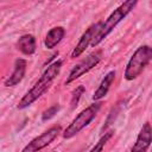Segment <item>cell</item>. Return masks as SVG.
I'll use <instances>...</instances> for the list:
<instances>
[{
  "label": "cell",
  "mask_w": 152,
  "mask_h": 152,
  "mask_svg": "<svg viewBox=\"0 0 152 152\" xmlns=\"http://www.w3.org/2000/svg\"><path fill=\"white\" fill-rule=\"evenodd\" d=\"M59 109H61V106H59L58 103L52 104L51 107H49L48 109H45V110L43 112V114H42V121H48V120L52 119V118L59 112Z\"/></svg>",
  "instance_id": "15"
},
{
  "label": "cell",
  "mask_w": 152,
  "mask_h": 152,
  "mask_svg": "<svg viewBox=\"0 0 152 152\" xmlns=\"http://www.w3.org/2000/svg\"><path fill=\"white\" fill-rule=\"evenodd\" d=\"M17 49L25 56H31L36 52V38L32 34H23L17 40Z\"/></svg>",
  "instance_id": "12"
},
{
  "label": "cell",
  "mask_w": 152,
  "mask_h": 152,
  "mask_svg": "<svg viewBox=\"0 0 152 152\" xmlns=\"http://www.w3.org/2000/svg\"><path fill=\"white\" fill-rule=\"evenodd\" d=\"M101 106H102V102L96 101V102L89 104L88 107H86L83 110H81L76 115V118L63 131L62 137L64 139H71L75 135H77L83 128H86L96 118L99 110L101 109Z\"/></svg>",
  "instance_id": "4"
},
{
  "label": "cell",
  "mask_w": 152,
  "mask_h": 152,
  "mask_svg": "<svg viewBox=\"0 0 152 152\" xmlns=\"http://www.w3.org/2000/svg\"><path fill=\"white\" fill-rule=\"evenodd\" d=\"M101 61V51H94L91 53H89L86 58H83L80 63H77L69 72L66 80H65V86L70 84L71 82L76 81L77 78H80L81 76H83L84 74L89 72L91 69H94Z\"/></svg>",
  "instance_id": "5"
},
{
  "label": "cell",
  "mask_w": 152,
  "mask_h": 152,
  "mask_svg": "<svg viewBox=\"0 0 152 152\" xmlns=\"http://www.w3.org/2000/svg\"><path fill=\"white\" fill-rule=\"evenodd\" d=\"M64 36H65V28L64 27H62V26L52 27L51 30H49V32L45 36V39H44L45 48L49 50H52L53 48H56L62 42Z\"/></svg>",
  "instance_id": "11"
},
{
  "label": "cell",
  "mask_w": 152,
  "mask_h": 152,
  "mask_svg": "<svg viewBox=\"0 0 152 152\" xmlns=\"http://www.w3.org/2000/svg\"><path fill=\"white\" fill-rule=\"evenodd\" d=\"M52 152H55V151H52Z\"/></svg>",
  "instance_id": "17"
},
{
  "label": "cell",
  "mask_w": 152,
  "mask_h": 152,
  "mask_svg": "<svg viewBox=\"0 0 152 152\" xmlns=\"http://www.w3.org/2000/svg\"><path fill=\"white\" fill-rule=\"evenodd\" d=\"M137 4H138V1H135V0H128V1L122 2L119 7H116L109 14V17L106 19V21L102 23V26L100 27L99 32L94 37L90 46L91 48H96L103 39H106L108 37V34L118 26V24L121 23L131 13V11L137 6Z\"/></svg>",
  "instance_id": "2"
},
{
  "label": "cell",
  "mask_w": 152,
  "mask_h": 152,
  "mask_svg": "<svg viewBox=\"0 0 152 152\" xmlns=\"http://www.w3.org/2000/svg\"><path fill=\"white\" fill-rule=\"evenodd\" d=\"M84 91H86L84 86H78V87L72 91L71 100H70V107H71V109L76 108V106H77V103H78V101H80V99H81V96L83 95Z\"/></svg>",
  "instance_id": "14"
},
{
  "label": "cell",
  "mask_w": 152,
  "mask_h": 152,
  "mask_svg": "<svg viewBox=\"0 0 152 152\" xmlns=\"http://www.w3.org/2000/svg\"><path fill=\"white\" fill-rule=\"evenodd\" d=\"M113 135H114V131H113V129L104 132V133L101 135V138L97 140V142L89 150V152H102V150L104 148L106 144L108 142V140H109Z\"/></svg>",
  "instance_id": "13"
},
{
  "label": "cell",
  "mask_w": 152,
  "mask_h": 152,
  "mask_svg": "<svg viewBox=\"0 0 152 152\" xmlns=\"http://www.w3.org/2000/svg\"><path fill=\"white\" fill-rule=\"evenodd\" d=\"M151 144H152V125L148 121H146L140 128L135 142L129 150V152H147Z\"/></svg>",
  "instance_id": "8"
},
{
  "label": "cell",
  "mask_w": 152,
  "mask_h": 152,
  "mask_svg": "<svg viewBox=\"0 0 152 152\" xmlns=\"http://www.w3.org/2000/svg\"><path fill=\"white\" fill-rule=\"evenodd\" d=\"M152 61V45H141L139 46L129 61L126 64L124 77L126 81H133L141 75L147 64Z\"/></svg>",
  "instance_id": "3"
},
{
  "label": "cell",
  "mask_w": 152,
  "mask_h": 152,
  "mask_svg": "<svg viewBox=\"0 0 152 152\" xmlns=\"http://www.w3.org/2000/svg\"><path fill=\"white\" fill-rule=\"evenodd\" d=\"M115 76H116V72L114 71V70H110V71H108L106 75H104V77L102 78V81H101V83L99 84V87H97V89L94 91V94H93V100L96 102V101H100L101 99H103L107 94H108V91H109V89H110V86L113 84V82H114V80H115Z\"/></svg>",
  "instance_id": "10"
},
{
  "label": "cell",
  "mask_w": 152,
  "mask_h": 152,
  "mask_svg": "<svg viewBox=\"0 0 152 152\" xmlns=\"http://www.w3.org/2000/svg\"><path fill=\"white\" fill-rule=\"evenodd\" d=\"M62 64H63L62 59H57L53 63H51L44 70V72L40 75V77L36 81V83L19 100V102L17 104V108L20 109V110L25 109V108L30 107L32 103H34L39 97H42L51 88L56 77L59 75L61 69H62Z\"/></svg>",
  "instance_id": "1"
},
{
  "label": "cell",
  "mask_w": 152,
  "mask_h": 152,
  "mask_svg": "<svg viewBox=\"0 0 152 152\" xmlns=\"http://www.w3.org/2000/svg\"><path fill=\"white\" fill-rule=\"evenodd\" d=\"M26 66H27V62L24 58H17L14 61V68L12 74L5 80L4 86L5 87H14L18 83H20L25 76L26 72Z\"/></svg>",
  "instance_id": "9"
},
{
  "label": "cell",
  "mask_w": 152,
  "mask_h": 152,
  "mask_svg": "<svg viewBox=\"0 0 152 152\" xmlns=\"http://www.w3.org/2000/svg\"><path fill=\"white\" fill-rule=\"evenodd\" d=\"M101 26H102V21H99V23H96V24L90 25V26L86 30V32L81 36L78 43H77L76 46L74 48V50H72V52H71V58L80 57V56L86 51V49L91 44L94 37L96 36V33L99 32V30H100Z\"/></svg>",
  "instance_id": "7"
},
{
  "label": "cell",
  "mask_w": 152,
  "mask_h": 152,
  "mask_svg": "<svg viewBox=\"0 0 152 152\" xmlns=\"http://www.w3.org/2000/svg\"><path fill=\"white\" fill-rule=\"evenodd\" d=\"M61 129H62L61 126L50 127L48 131H45L42 134H39L38 137L33 138L27 145H25V147L20 152H38V151L45 148L58 137V134L61 133Z\"/></svg>",
  "instance_id": "6"
},
{
  "label": "cell",
  "mask_w": 152,
  "mask_h": 152,
  "mask_svg": "<svg viewBox=\"0 0 152 152\" xmlns=\"http://www.w3.org/2000/svg\"><path fill=\"white\" fill-rule=\"evenodd\" d=\"M151 152H152V150H151Z\"/></svg>",
  "instance_id": "16"
}]
</instances>
